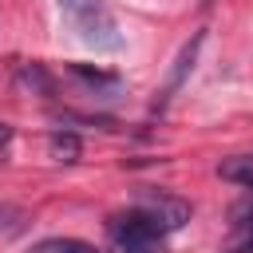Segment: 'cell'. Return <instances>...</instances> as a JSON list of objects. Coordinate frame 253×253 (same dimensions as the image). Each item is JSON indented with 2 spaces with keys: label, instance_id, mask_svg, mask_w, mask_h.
Instances as JSON below:
<instances>
[{
  "label": "cell",
  "instance_id": "11",
  "mask_svg": "<svg viewBox=\"0 0 253 253\" xmlns=\"http://www.w3.org/2000/svg\"><path fill=\"white\" fill-rule=\"evenodd\" d=\"M55 119H59V123H83V126H99V130H119V123H115V119H107V115H75V111H59Z\"/></svg>",
  "mask_w": 253,
  "mask_h": 253
},
{
  "label": "cell",
  "instance_id": "10",
  "mask_svg": "<svg viewBox=\"0 0 253 253\" xmlns=\"http://www.w3.org/2000/svg\"><path fill=\"white\" fill-rule=\"evenodd\" d=\"M24 221H28V213H24L20 206H8V202H0V233L16 237V233L24 229Z\"/></svg>",
  "mask_w": 253,
  "mask_h": 253
},
{
  "label": "cell",
  "instance_id": "3",
  "mask_svg": "<svg viewBox=\"0 0 253 253\" xmlns=\"http://www.w3.org/2000/svg\"><path fill=\"white\" fill-rule=\"evenodd\" d=\"M107 233H111L115 245H126V241H162L166 229L150 213H142L134 206V210H123V213H111L107 217Z\"/></svg>",
  "mask_w": 253,
  "mask_h": 253
},
{
  "label": "cell",
  "instance_id": "4",
  "mask_svg": "<svg viewBox=\"0 0 253 253\" xmlns=\"http://www.w3.org/2000/svg\"><path fill=\"white\" fill-rule=\"evenodd\" d=\"M202 43H206V32H194V36L182 43V51L174 55V67H170V75H166V87H162L158 103H170V99L178 95V87L190 79V71H194V63H198V51H202Z\"/></svg>",
  "mask_w": 253,
  "mask_h": 253
},
{
  "label": "cell",
  "instance_id": "6",
  "mask_svg": "<svg viewBox=\"0 0 253 253\" xmlns=\"http://www.w3.org/2000/svg\"><path fill=\"white\" fill-rule=\"evenodd\" d=\"M16 83H20L24 91H32V95H51V91H55V79L43 71V63H20Z\"/></svg>",
  "mask_w": 253,
  "mask_h": 253
},
{
  "label": "cell",
  "instance_id": "5",
  "mask_svg": "<svg viewBox=\"0 0 253 253\" xmlns=\"http://www.w3.org/2000/svg\"><path fill=\"white\" fill-rule=\"evenodd\" d=\"M79 83H87L91 91H107V95H115L119 87H123V79L115 75V71H103V67H87V63H71L67 67Z\"/></svg>",
  "mask_w": 253,
  "mask_h": 253
},
{
  "label": "cell",
  "instance_id": "7",
  "mask_svg": "<svg viewBox=\"0 0 253 253\" xmlns=\"http://www.w3.org/2000/svg\"><path fill=\"white\" fill-rule=\"evenodd\" d=\"M217 174H221L225 182H237V186L253 190V154H233V158H221Z\"/></svg>",
  "mask_w": 253,
  "mask_h": 253
},
{
  "label": "cell",
  "instance_id": "13",
  "mask_svg": "<svg viewBox=\"0 0 253 253\" xmlns=\"http://www.w3.org/2000/svg\"><path fill=\"white\" fill-rule=\"evenodd\" d=\"M233 217H237V221H253V190L233 206Z\"/></svg>",
  "mask_w": 253,
  "mask_h": 253
},
{
  "label": "cell",
  "instance_id": "9",
  "mask_svg": "<svg viewBox=\"0 0 253 253\" xmlns=\"http://www.w3.org/2000/svg\"><path fill=\"white\" fill-rule=\"evenodd\" d=\"M28 253H99V249L87 245V241H79V237H43Z\"/></svg>",
  "mask_w": 253,
  "mask_h": 253
},
{
  "label": "cell",
  "instance_id": "8",
  "mask_svg": "<svg viewBox=\"0 0 253 253\" xmlns=\"http://www.w3.org/2000/svg\"><path fill=\"white\" fill-rule=\"evenodd\" d=\"M47 150L55 162H79V134L71 130H51L47 134Z\"/></svg>",
  "mask_w": 253,
  "mask_h": 253
},
{
  "label": "cell",
  "instance_id": "1",
  "mask_svg": "<svg viewBox=\"0 0 253 253\" xmlns=\"http://www.w3.org/2000/svg\"><path fill=\"white\" fill-rule=\"evenodd\" d=\"M59 12L67 20V28L95 51H119L123 47V32L111 16V8L103 0H59Z\"/></svg>",
  "mask_w": 253,
  "mask_h": 253
},
{
  "label": "cell",
  "instance_id": "15",
  "mask_svg": "<svg viewBox=\"0 0 253 253\" xmlns=\"http://www.w3.org/2000/svg\"><path fill=\"white\" fill-rule=\"evenodd\" d=\"M241 253H253V229L245 233V241H241Z\"/></svg>",
  "mask_w": 253,
  "mask_h": 253
},
{
  "label": "cell",
  "instance_id": "2",
  "mask_svg": "<svg viewBox=\"0 0 253 253\" xmlns=\"http://www.w3.org/2000/svg\"><path fill=\"white\" fill-rule=\"evenodd\" d=\"M134 206H138L142 213H150L166 233H170V229H182V225L190 221V202H182L178 194L154 190V186H142L138 198H134Z\"/></svg>",
  "mask_w": 253,
  "mask_h": 253
},
{
  "label": "cell",
  "instance_id": "14",
  "mask_svg": "<svg viewBox=\"0 0 253 253\" xmlns=\"http://www.w3.org/2000/svg\"><path fill=\"white\" fill-rule=\"evenodd\" d=\"M8 142H12V126H8V123H0V154L8 150Z\"/></svg>",
  "mask_w": 253,
  "mask_h": 253
},
{
  "label": "cell",
  "instance_id": "12",
  "mask_svg": "<svg viewBox=\"0 0 253 253\" xmlns=\"http://www.w3.org/2000/svg\"><path fill=\"white\" fill-rule=\"evenodd\" d=\"M115 253H166L162 241H126V245H115Z\"/></svg>",
  "mask_w": 253,
  "mask_h": 253
}]
</instances>
